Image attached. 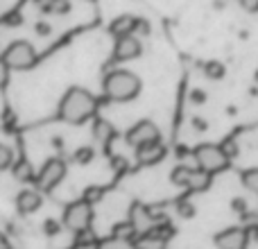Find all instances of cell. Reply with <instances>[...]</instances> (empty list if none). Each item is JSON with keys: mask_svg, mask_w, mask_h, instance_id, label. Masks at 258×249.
Wrapping results in <instances>:
<instances>
[{"mask_svg": "<svg viewBox=\"0 0 258 249\" xmlns=\"http://www.w3.org/2000/svg\"><path fill=\"white\" fill-rule=\"evenodd\" d=\"M95 111H98V100L91 91L82 89V86L68 89L59 102V118L68 125L86 122L89 118L95 116Z\"/></svg>", "mask_w": 258, "mask_h": 249, "instance_id": "6da1fadb", "label": "cell"}, {"mask_svg": "<svg viewBox=\"0 0 258 249\" xmlns=\"http://www.w3.org/2000/svg\"><path fill=\"white\" fill-rule=\"evenodd\" d=\"M102 89L111 102H129L141 93V80L132 71H111L104 77Z\"/></svg>", "mask_w": 258, "mask_h": 249, "instance_id": "7a4b0ae2", "label": "cell"}, {"mask_svg": "<svg viewBox=\"0 0 258 249\" xmlns=\"http://www.w3.org/2000/svg\"><path fill=\"white\" fill-rule=\"evenodd\" d=\"M192 156H195L197 168L206 170L209 174H218V172H222V170H227L229 159H231V156L224 152L222 145H213V143L200 145L195 152H192Z\"/></svg>", "mask_w": 258, "mask_h": 249, "instance_id": "3957f363", "label": "cell"}, {"mask_svg": "<svg viewBox=\"0 0 258 249\" xmlns=\"http://www.w3.org/2000/svg\"><path fill=\"white\" fill-rule=\"evenodd\" d=\"M174 186H181L186 191H192V193H202L211 186V179L213 174H209L206 170L202 168H188V165H177L170 174Z\"/></svg>", "mask_w": 258, "mask_h": 249, "instance_id": "277c9868", "label": "cell"}, {"mask_svg": "<svg viewBox=\"0 0 258 249\" xmlns=\"http://www.w3.org/2000/svg\"><path fill=\"white\" fill-rule=\"evenodd\" d=\"M3 59L9 71H30L36 64V50L30 41H14L3 52Z\"/></svg>", "mask_w": 258, "mask_h": 249, "instance_id": "5b68a950", "label": "cell"}, {"mask_svg": "<svg viewBox=\"0 0 258 249\" xmlns=\"http://www.w3.org/2000/svg\"><path fill=\"white\" fill-rule=\"evenodd\" d=\"M93 204H89L86 200H80V202H73V204L66 206L63 211V224L66 229H71L73 233H80V231H86L93 222Z\"/></svg>", "mask_w": 258, "mask_h": 249, "instance_id": "8992f818", "label": "cell"}, {"mask_svg": "<svg viewBox=\"0 0 258 249\" xmlns=\"http://www.w3.org/2000/svg\"><path fill=\"white\" fill-rule=\"evenodd\" d=\"M63 177H66V163L61 159H48L43 163V168L39 170V174L34 177L36 191H41V193L52 191L54 186L61 183Z\"/></svg>", "mask_w": 258, "mask_h": 249, "instance_id": "52a82bcc", "label": "cell"}, {"mask_svg": "<svg viewBox=\"0 0 258 249\" xmlns=\"http://www.w3.org/2000/svg\"><path fill=\"white\" fill-rule=\"evenodd\" d=\"M154 141H161V132L152 120L136 122L127 132V143L132 147H141V145H147V143H154Z\"/></svg>", "mask_w": 258, "mask_h": 249, "instance_id": "ba28073f", "label": "cell"}, {"mask_svg": "<svg viewBox=\"0 0 258 249\" xmlns=\"http://www.w3.org/2000/svg\"><path fill=\"white\" fill-rule=\"evenodd\" d=\"M141 52L143 43L136 34H125L116 39V45H113V59L116 61H132V59L141 57Z\"/></svg>", "mask_w": 258, "mask_h": 249, "instance_id": "9c48e42d", "label": "cell"}, {"mask_svg": "<svg viewBox=\"0 0 258 249\" xmlns=\"http://www.w3.org/2000/svg\"><path fill=\"white\" fill-rule=\"evenodd\" d=\"M215 245H218V249H247V245H249V231L242 227L224 229L222 233L215 236Z\"/></svg>", "mask_w": 258, "mask_h": 249, "instance_id": "30bf717a", "label": "cell"}, {"mask_svg": "<svg viewBox=\"0 0 258 249\" xmlns=\"http://www.w3.org/2000/svg\"><path fill=\"white\" fill-rule=\"evenodd\" d=\"M165 159V145L161 141L147 143V145L136 147V161L141 165H156Z\"/></svg>", "mask_w": 258, "mask_h": 249, "instance_id": "8fae6325", "label": "cell"}, {"mask_svg": "<svg viewBox=\"0 0 258 249\" xmlns=\"http://www.w3.org/2000/svg\"><path fill=\"white\" fill-rule=\"evenodd\" d=\"M16 209H18V213H23V215H30V213H34V211H39L41 209V193L39 191H23V193H18Z\"/></svg>", "mask_w": 258, "mask_h": 249, "instance_id": "7c38bea8", "label": "cell"}, {"mask_svg": "<svg viewBox=\"0 0 258 249\" xmlns=\"http://www.w3.org/2000/svg\"><path fill=\"white\" fill-rule=\"evenodd\" d=\"M129 222L136 227L138 236H141V233H145V231H152V229H154V224H156L150 211L143 209V206H138V204L132 209V220H129Z\"/></svg>", "mask_w": 258, "mask_h": 249, "instance_id": "4fadbf2b", "label": "cell"}, {"mask_svg": "<svg viewBox=\"0 0 258 249\" xmlns=\"http://www.w3.org/2000/svg\"><path fill=\"white\" fill-rule=\"evenodd\" d=\"M136 23L138 18L136 16H129V14H122V16L113 18L111 25H109V32H111L113 36H125V34H134L136 32Z\"/></svg>", "mask_w": 258, "mask_h": 249, "instance_id": "5bb4252c", "label": "cell"}, {"mask_svg": "<svg viewBox=\"0 0 258 249\" xmlns=\"http://www.w3.org/2000/svg\"><path fill=\"white\" fill-rule=\"evenodd\" d=\"M165 245H168V238H165L161 231H154V229L141 233V238L136 240L138 249H165Z\"/></svg>", "mask_w": 258, "mask_h": 249, "instance_id": "9a60e30c", "label": "cell"}, {"mask_svg": "<svg viewBox=\"0 0 258 249\" xmlns=\"http://www.w3.org/2000/svg\"><path fill=\"white\" fill-rule=\"evenodd\" d=\"M116 132H113V125L107 120H95L93 122V138L100 143V145H109L113 141Z\"/></svg>", "mask_w": 258, "mask_h": 249, "instance_id": "2e32d148", "label": "cell"}, {"mask_svg": "<svg viewBox=\"0 0 258 249\" xmlns=\"http://www.w3.org/2000/svg\"><path fill=\"white\" fill-rule=\"evenodd\" d=\"M12 172H14V179H16V181H23V183L34 181V168H32L30 161H25V159L16 161V163L12 165Z\"/></svg>", "mask_w": 258, "mask_h": 249, "instance_id": "e0dca14e", "label": "cell"}, {"mask_svg": "<svg viewBox=\"0 0 258 249\" xmlns=\"http://www.w3.org/2000/svg\"><path fill=\"white\" fill-rule=\"evenodd\" d=\"M95 249H138L136 240H129V238H120V236H111L100 240Z\"/></svg>", "mask_w": 258, "mask_h": 249, "instance_id": "ac0fdd59", "label": "cell"}, {"mask_svg": "<svg viewBox=\"0 0 258 249\" xmlns=\"http://www.w3.org/2000/svg\"><path fill=\"white\" fill-rule=\"evenodd\" d=\"M41 9H43L45 14L63 16V14L71 12V0H43V3H41Z\"/></svg>", "mask_w": 258, "mask_h": 249, "instance_id": "d6986e66", "label": "cell"}, {"mask_svg": "<svg viewBox=\"0 0 258 249\" xmlns=\"http://www.w3.org/2000/svg\"><path fill=\"white\" fill-rule=\"evenodd\" d=\"M240 179H242V183H245L247 191H251V193H254V195L258 197V168L245 170V172L240 174Z\"/></svg>", "mask_w": 258, "mask_h": 249, "instance_id": "ffe728a7", "label": "cell"}, {"mask_svg": "<svg viewBox=\"0 0 258 249\" xmlns=\"http://www.w3.org/2000/svg\"><path fill=\"white\" fill-rule=\"evenodd\" d=\"M224 64L220 61H206L204 64V75L209 77V80H222L224 77Z\"/></svg>", "mask_w": 258, "mask_h": 249, "instance_id": "44dd1931", "label": "cell"}, {"mask_svg": "<svg viewBox=\"0 0 258 249\" xmlns=\"http://www.w3.org/2000/svg\"><path fill=\"white\" fill-rule=\"evenodd\" d=\"M14 165V152L9 145L0 143V170H9Z\"/></svg>", "mask_w": 258, "mask_h": 249, "instance_id": "7402d4cb", "label": "cell"}, {"mask_svg": "<svg viewBox=\"0 0 258 249\" xmlns=\"http://www.w3.org/2000/svg\"><path fill=\"white\" fill-rule=\"evenodd\" d=\"M113 236H120V238H129V240H134V238L138 236V231H136V227H134L132 222H125V224H116Z\"/></svg>", "mask_w": 258, "mask_h": 249, "instance_id": "603a6c76", "label": "cell"}, {"mask_svg": "<svg viewBox=\"0 0 258 249\" xmlns=\"http://www.w3.org/2000/svg\"><path fill=\"white\" fill-rule=\"evenodd\" d=\"M102 193H104L102 188H98V186H89V188L84 191V200L89 202V204H95V202H98L100 197H102Z\"/></svg>", "mask_w": 258, "mask_h": 249, "instance_id": "cb8c5ba5", "label": "cell"}, {"mask_svg": "<svg viewBox=\"0 0 258 249\" xmlns=\"http://www.w3.org/2000/svg\"><path fill=\"white\" fill-rule=\"evenodd\" d=\"M75 161L77 163H89V161H93V150H91V147H80V150L75 152Z\"/></svg>", "mask_w": 258, "mask_h": 249, "instance_id": "d4e9b609", "label": "cell"}, {"mask_svg": "<svg viewBox=\"0 0 258 249\" xmlns=\"http://www.w3.org/2000/svg\"><path fill=\"white\" fill-rule=\"evenodd\" d=\"M177 209H179V215H183V218H190V215H195V209H192V204H190V202H186V200L179 202Z\"/></svg>", "mask_w": 258, "mask_h": 249, "instance_id": "484cf974", "label": "cell"}, {"mask_svg": "<svg viewBox=\"0 0 258 249\" xmlns=\"http://www.w3.org/2000/svg\"><path fill=\"white\" fill-rule=\"evenodd\" d=\"M7 82H9V66L5 64V59L0 57V89H3Z\"/></svg>", "mask_w": 258, "mask_h": 249, "instance_id": "4316f807", "label": "cell"}, {"mask_svg": "<svg viewBox=\"0 0 258 249\" xmlns=\"http://www.w3.org/2000/svg\"><path fill=\"white\" fill-rule=\"evenodd\" d=\"M238 3H240V7L245 9V12H258V0H238Z\"/></svg>", "mask_w": 258, "mask_h": 249, "instance_id": "83f0119b", "label": "cell"}, {"mask_svg": "<svg viewBox=\"0 0 258 249\" xmlns=\"http://www.w3.org/2000/svg\"><path fill=\"white\" fill-rule=\"evenodd\" d=\"M45 233H48V236H57L59 233V224L54 222V220H45Z\"/></svg>", "mask_w": 258, "mask_h": 249, "instance_id": "f1b7e54d", "label": "cell"}, {"mask_svg": "<svg viewBox=\"0 0 258 249\" xmlns=\"http://www.w3.org/2000/svg\"><path fill=\"white\" fill-rule=\"evenodd\" d=\"M134 34H150V25H147V21L138 18V23H136V32H134Z\"/></svg>", "mask_w": 258, "mask_h": 249, "instance_id": "f546056e", "label": "cell"}, {"mask_svg": "<svg viewBox=\"0 0 258 249\" xmlns=\"http://www.w3.org/2000/svg\"><path fill=\"white\" fill-rule=\"evenodd\" d=\"M36 32H39L41 36H48L52 30H50V25H48V23H39V25H36Z\"/></svg>", "mask_w": 258, "mask_h": 249, "instance_id": "4dcf8cb0", "label": "cell"}, {"mask_svg": "<svg viewBox=\"0 0 258 249\" xmlns=\"http://www.w3.org/2000/svg\"><path fill=\"white\" fill-rule=\"evenodd\" d=\"M0 249H12L9 247V240L5 238V233H0Z\"/></svg>", "mask_w": 258, "mask_h": 249, "instance_id": "1f68e13d", "label": "cell"}, {"mask_svg": "<svg viewBox=\"0 0 258 249\" xmlns=\"http://www.w3.org/2000/svg\"><path fill=\"white\" fill-rule=\"evenodd\" d=\"M192 100H195V102H202V100H204V93H202V91H195V93H192Z\"/></svg>", "mask_w": 258, "mask_h": 249, "instance_id": "d6a6232c", "label": "cell"}, {"mask_svg": "<svg viewBox=\"0 0 258 249\" xmlns=\"http://www.w3.org/2000/svg\"><path fill=\"white\" fill-rule=\"evenodd\" d=\"M254 238H256V240H258V222L254 224Z\"/></svg>", "mask_w": 258, "mask_h": 249, "instance_id": "836d02e7", "label": "cell"}, {"mask_svg": "<svg viewBox=\"0 0 258 249\" xmlns=\"http://www.w3.org/2000/svg\"><path fill=\"white\" fill-rule=\"evenodd\" d=\"M89 3H93V0H89Z\"/></svg>", "mask_w": 258, "mask_h": 249, "instance_id": "e575fe53", "label": "cell"}]
</instances>
